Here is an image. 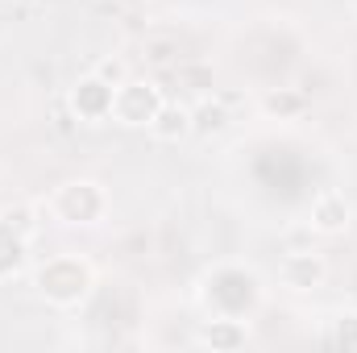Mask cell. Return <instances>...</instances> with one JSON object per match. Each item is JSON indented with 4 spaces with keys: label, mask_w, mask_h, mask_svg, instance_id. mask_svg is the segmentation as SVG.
I'll return each mask as SVG.
<instances>
[{
    "label": "cell",
    "mask_w": 357,
    "mask_h": 353,
    "mask_svg": "<svg viewBox=\"0 0 357 353\" xmlns=\"http://www.w3.org/2000/svg\"><path fill=\"white\" fill-rule=\"evenodd\" d=\"M75 108H79L84 117H104V112H112V88H108L104 80H84L79 91H75Z\"/></svg>",
    "instance_id": "2"
},
{
    "label": "cell",
    "mask_w": 357,
    "mask_h": 353,
    "mask_svg": "<svg viewBox=\"0 0 357 353\" xmlns=\"http://www.w3.org/2000/svg\"><path fill=\"white\" fill-rule=\"evenodd\" d=\"M312 220H316V229L337 233V229H345V225H349V204H345L341 195H320V200H316V208H312Z\"/></svg>",
    "instance_id": "4"
},
{
    "label": "cell",
    "mask_w": 357,
    "mask_h": 353,
    "mask_svg": "<svg viewBox=\"0 0 357 353\" xmlns=\"http://www.w3.org/2000/svg\"><path fill=\"white\" fill-rule=\"evenodd\" d=\"M150 129H154L162 142H175V137H183V133L191 129V112H187V108H178V104H158V112H154Z\"/></svg>",
    "instance_id": "3"
},
{
    "label": "cell",
    "mask_w": 357,
    "mask_h": 353,
    "mask_svg": "<svg viewBox=\"0 0 357 353\" xmlns=\"http://www.w3.org/2000/svg\"><path fill=\"white\" fill-rule=\"evenodd\" d=\"M266 108L270 112H299L303 104H299V96H278V91H274V96L266 100Z\"/></svg>",
    "instance_id": "8"
},
{
    "label": "cell",
    "mask_w": 357,
    "mask_h": 353,
    "mask_svg": "<svg viewBox=\"0 0 357 353\" xmlns=\"http://www.w3.org/2000/svg\"><path fill=\"white\" fill-rule=\"evenodd\" d=\"M320 274H324V266L316 262V258H307V254H295V258L287 262V283H291V287H312Z\"/></svg>",
    "instance_id": "7"
},
{
    "label": "cell",
    "mask_w": 357,
    "mask_h": 353,
    "mask_svg": "<svg viewBox=\"0 0 357 353\" xmlns=\"http://www.w3.org/2000/svg\"><path fill=\"white\" fill-rule=\"evenodd\" d=\"M225 125H229V112H225L220 100H204V104L191 112V129H199V133H216V129H225Z\"/></svg>",
    "instance_id": "6"
},
{
    "label": "cell",
    "mask_w": 357,
    "mask_h": 353,
    "mask_svg": "<svg viewBox=\"0 0 357 353\" xmlns=\"http://www.w3.org/2000/svg\"><path fill=\"white\" fill-rule=\"evenodd\" d=\"M112 112L125 125H146L158 112V96H154V88H146V84H121V91L112 96Z\"/></svg>",
    "instance_id": "1"
},
{
    "label": "cell",
    "mask_w": 357,
    "mask_h": 353,
    "mask_svg": "<svg viewBox=\"0 0 357 353\" xmlns=\"http://www.w3.org/2000/svg\"><path fill=\"white\" fill-rule=\"evenodd\" d=\"M100 80H112V84H116V80H121V67H116V63H100Z\"/></svg>",
    "instance_id": "10"
},
{
    "label": "cell",
    "mask_w": 357,
    "mask_h": 353,
    "mask_svg": "<svg viewBox=\"0 0 357 353\" xmlns=\"http://www.w3.org/2000/svg\"><path fill=\"white\" fill-rule=\"evenodd\" d=\"M142 59L150 63V67H175L178 59H183V46H178V38H146V46H142Z\"/></svg>",
    "instance_id": "5"
},
{
    "label": "cell",
    "mask_w": 357,
    "mask_h": 353,
    "mask_svg": "<svg viewBox=\"0 0 357 353\" xmlns=\"http://www.w3.org/2000/svg\"><path fill=\"white\" fill-rule=\"evenodd\" d=\"M204 341H225V345H237V341H241V333H233V329H216V333H208Z\"/></svg>",
    "instance_id": "9"
}]
</instances>
